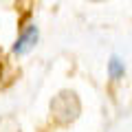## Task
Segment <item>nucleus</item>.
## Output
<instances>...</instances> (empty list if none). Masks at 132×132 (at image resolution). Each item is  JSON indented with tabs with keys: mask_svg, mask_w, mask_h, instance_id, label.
Wrapping results in <instances>:
<instances>
[{
	"mask_svg": "<svg viewBox=\"0 0 132 132\" xmlns=\"http://www.w3.org/2000/svg\"><path fill=\"white\" fill-rule=\"evenodd\" d=\"M38 40H40V29L35 27V24H27V29H24V31L20 33V38L15 40L11 53H13V55H27L31 48H35Z\"/></svg>",
	"mask_w": 132,
	"mask_h": 132,
	"instance_id": "1",
	"label": "nucleus"
},
{
	"mask_svg": "<svg viewBox=\"0 0 132 132\" xmlns=\"http://www.w3.org/2000/svg\"><path fill=\"white\" fill-rule=\"evenodd\" d=\"M108 75L112 81H119L123 79V75H126V64H123V60L119 55H112L108 62Z\"/></svg>",
	"mask_w": 132,
	"mask_h": 132,
	"instance_id": "2",
	"label": "nucleus"
}]
</instances>
